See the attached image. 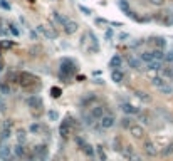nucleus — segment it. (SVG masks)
<instances>
[{"label": "nucleus", "mask_w": 173, "mask_h": 161, "mask_svg": "<svg viewBox=\"0 0 173 161\" xmlns=\"http://www.w3.org/2000/svg\"><path fill=\"white\" fill-rule=\"evenodd\" d=\"M74 72H76V66H74V62L71 59H62V62H61V74H59V77L62 81H69L71 77L74 76Z\"/></svg>", "instance_id": "1"}, {"label": "nucleus", "mask_w": 173, "mask_h": 161, "mask_svg": "<svg viewBox=\"0 0 173 161\" xmlns=\"http://www.w3.org/2000/svg\"><path fill=\"white\" fill-rule=\"evenodd\" d=\"M59 133L61 136H64V138H69L71 133H73V119L71 117H67L66 121H62V124H61L59 128Z\"/></svg>", "instance_id": "2"}, {"label": "nucleus", "mask_w": 173, "mask_h": 161, "mask_svg": "<svg viewBox=\"0 0 173 161\" xmlns=\"http://www.w3.org/2000/svg\"><path fill=\"white\" fill-rule=\"evenodd\" d=\"M37 81L34 77V74H30V72H20L19 74V82L24 86V87H29L30 84H34V82Z\"/></svg>", "instance_id": "3"}, {"label": "nucleus", "mask_w": 173, "mask_h": 161, "mask_svg": "<svg viewBox=\"0 0 173 161\" xmlns=\"http://www.w3.org/2000/svg\"><path fill=\"white\" fill-rule=\"evenodd\" d=\"M0 159L2 161H12L14 159L10 146H2V148H0Z\"/></svg>", "instance_id": "4"}, {"label": "nucleus", "mask_w": 173, "mask_h": 161, "mask_svg": "<svg viewBox=\"0 0 173 161\" xmlns=\"http://www.w3.org/2000/svg\"><path fill=\"white\" fill-rule=\"evenodd\" d=\"M99 123H101V128H103V129H109V128H113V126H114L116 119H114L113 116H103Z\"/></svg>", "instance_id": "5"}, {"label": "nucleus", "mask_w": 173, "mask_h": 161, "mask_svg": "<svg viewBox=\"0 0 173 161\" xmlns=\"http://www.w3.org/2000/svg\"><path fill=\"white\" fill-rule=\"evenodd\" d=\"M34 155H35V158H39V159H45V156H47V146L45 144L35 146L34 148Z\"/></svg>", "instance_id": "6"}, {"label": "nucleus", "mask_w": 173, "mask_h": 161, "mask_svg": "<svg viewBox=\"0 0 173 161\" xmlns=\"http://www.w3.org/2000/svg\"><path fill=\"white\" fill-rule=\"evenodd\" d=\"M109 66L113 67V69H120V67L123 66V59H121V56H120V54H116V56H113V57H111Z\"/></svg>", "instance_id": "7"}, {"label": "nucleus", "mask_w": 173, "mask_h": 161, "mask_svg": "<svg viewBox=\"0 0 173 161\" xmlns=\"http://www.w3.org/2000/svg\"><path fill=\"white\" fill-rule=\"evenodd\" d=\"M121 109H123V113H126V114H138L140 113V109L138 107H135L133 104H128V102H124V104H121Z\"/></svg>", "instance_id": "8"}, {"label": "nucleus", "mask_w": 173, "mask_h": 161, "mask_svg": "<svg viewBox=\"0 0 173 161\" xmlns=\"http://www.w3.org/2000/svg\"><path fill=\"white\" fill-rule=\"evenodd\" d=\"M129 133L133 134V138L141 139V138H143V128H141V126H135V124H133V126L129 128Z\"/></svg>", "instance_id": "9"}, {"label": "nucleus", "mask_w": 173, "mask_h": 161, "mask_svg": "<svg viewBox=\"0 0 173 161\" xmlns=\"http://www.w3.org/2000/svg\"><path fill=\"white\" fill-rule=\"evenodd\" d=\"M91 116H92V119H101L104 116V109L101 106H94L91 109Z\"/></svg>", "instance_id": "10"}, {"label": "nucleus", "mask_w": 173, "mask_h": 161, "mask_svg": "<svg viewBox=\"0 0 173 161\" xmlns=\"http://www.w3.org/2000/svg\"><path fill=\"white\" fill-rule=\"evenodd\" d=\"M27 102H29V106H30V107H37V109H39V107H42V99L39 98V96H32Z\"/></svg>", "instance_id": "11"}, {"label": "nucleus", "mask_w": 173, "mask_h": 161, "mask_svg": "<svg viewBox=\"0 0 173 161\" xmlns=\"http://www.w3.org/2000/svg\"><path fill=\"white\" fill-rule=\"evenodd\" d=\"M128 64H129V67H133V69H136V71L141 69V60L136 59V57H128Z\"/></svg>", "instance_id": "12"}, {"label": "nucleus", "mask_w": 173, "mask_h": 161, "mask_svg": "<svg viewBox=\"0 0 173 161\" xmlns=\"http://www.w3.org/2000/svg\"><path fill=\"white\" fill-rule=\"evenodd\" d=\"M145 151L148 153L150 156H156V153H158L156 148H155V144H153V143H150V141L145 143Z\"/></svg>", "instance_id": "13"}, {"label": "nucleus", "mask_w": 173, "mask_h": 161, "mask_svg": "<svg viewBox=\"0 0 173 161\" xmlns=\"http://www.w3.org/2000/svg\"><path fill=\"white\" fill-rule=\"evenodd\" d=\"M123 72H121L120 69H113V72H111V79H113L114 82H121L123 81Z\"/></svg>", "instance_id": "14"}, {"label": "nucleus", "mask_w": 173, "mask_h": 161, "mask_svg": "<svg viewBox=\"0 0 173 161\" xmlns=\"http://www.w3.org/2000/svg\"><path fill=\"white\" fill-rule=\"evenodd\" d=\"M39 30H41L42 34H44L45 37H47V39H56V37H57V34H56V32H54V30H47V29H45L44 25H39Z\"/></svg>", "instance_id": "15"}, {"label": "nucleus", "mask_w": 173, "mask_h": 161, "mask_svg": "<svg viewBox=\"0 0 173 161\" xmlns=\"http://www.w3.org/2000/svg\"><path fill=\"white\" fill-rule=\"evenodd\" d=\"M64 30H66V34H74V32L77 30V24H76V22H71V20H69V22L64 25Z\"/></svg>", "instance_id": "16"}, {"label": "nucleus", "mask_w": 173, "mask_h": 161, "mask_svg": "<svg viewBox=\"0 0 173 161\" xmlns=\"http://www.w3.org/2000/svg\"><path fill=\"white\" fill-rule=\"evenodd\" d=\"M52 17H54V20H56L57 24H61V25H62V27L66 25L67 22H69V20L66 19V17H64V15H59V13H57V12H54V13H52Z\"/></svg>", "instance_id": "17"}, {"label": "nucleus", "mask_w": 173, "mask_h": 161, "mask_svg": "<svg viewBox=\"0 0 173 161\" xmlns=\"http://www.w3.org/2000/svg\"><path fill=\"white\" fill-rule=\"evenodd\" d=\"M151 84H153L155 87L160 89V87H163V86L167 84V81H165L163 77H158V76H156V77H153V79H151Z\"/></svg>", "instance_id": "18"}, {"label": "nucleus", "mask_w": 173, "mask_h": 161, "mask_svg": "<svg viewBox=\"0 0 173 161\" xmlns=\"http://www.w3.org/2000/svg\"><path fill=\"white\" fill-rule=\"evenodd\" d=\"M148 69L150 71H161L163 69V66H161L160 60H151V62L148 64Z\"/></svg>", "instance_id": "19"}, {"label": "nucleus", "mask_w": 173, "mask_h": 161, "mask_svg": "<svg viewBox=\"0 0 173 161\" xmlns=\"http://www.w3.org/2000/svg\"><path fill=\"white\" fill-rule=\"evenodd\" d=\"M14 153H15L17 158H24V156H25V148L22 144H17L15 148H14Z\"/></svg>", "instance_id": "20"}, {"label": "nucleus", "mask_w": 173, "mask_h": 161, "mask_svg": "<svg viewBox=\"0 0 173 161\" xmlns=\"http://www.w3.org/2000/svg\"><path fill=\"white\" fill-rule=\"evenodd\" d=\"M155 45H156V49L163 51V49L167 47V42H165V39H163V37H156V39H155Z\"/></svg>", "instance_id": "21"}, {"label": "nucleus", "mask_w": 173, "mask_h": 161, "mask_svg": "<svg viewBox=\"0 0 173 161\" xmlns=\"http://www.w3.org/2000/svg\"><path fill=\"white\" fill-rule=\"evenodd\" d=\"M151 56H153V60H160V62H161L165 54H163V51H160V49H155V51L151 52Z\"/></svg>", "instance_id": "22"}, {"label": "nucleus", "mask_w": 173, "mask_h": 161, "mask_svg": "<svg viewBox=\"0 0 173 161\" xmlns=\"http://www.w3.org/2000/svg\"><path fill=\"white\" fill-rule=\"evenodd\" d=\"M140 60H141V62L150 64L151 60H153V56H151V52H143L141 56H140Z\"/></svg>", "instance_id": "23"}, {"label": "nucleus", "mask_w": 173, "mask_h": 161, "mask_svg": "<svg viewBox=\"0 0 173 161\" xmlns=\"http://www.w3.org/2000/svg\"><path fill=\"white\" fill-rule=\"evenodd\" d=\"M161 72H163L165 77H168V79H173V66H170V67H163V69H161Z\"/></svg>", "instance_id": "24"}, {"label": "nucleus", "mask_w": 173, "mask_h": 161, "mask_svg": "<svg viewBox=\"0 0 173 161\" xmlns=\"http://www.w3.org/2000/svg\"><path fill=\"white\" fill-rule=\"evenodd\" d=\"M44 131V128H42V124H39V123H34L30 126V133H35V134H39V133H42Z\"/></svg>", "instance_id": "25"}, {"label": "nucleus", "mask_w": 173, "mask_h": 161, "mask_svg": "<svg viewBox=\"0 0 173 161\" xmlns=\"http://www.w3.org/2000/svg\"><path fill=\"white\" fill-rule=\"evenodd\" d=\"M121 153H123V156L124 158H131L135 153H133V149H131V146H124V148H121Z\"/></svg>", "instance_id": "26"}, {"label": "nucleus", "mask_w": 173, "mask_h": 161, "mask_svg": "<svg viewBox=\"0 0 173 161\" xmlns=\"http://www.w3.org/2000/svg\"><path fill=\"white\" fill-rule=\"evenodd\" d=\"M82 149H84V153L88 156H94V148H92L91 144H88V143H86V144L82 146Z\"/></svg>", "instance_id": "27"}, {"label": "nucleus", "mask_w": 173, "mask_h": 161, "mask_svg": "<svg viewBox=\"0 0 173 161\" xmlns=\"http://www.w3.org/2000/svg\"><path fill=\"white\" fill-rule=\"evenodd\" d=\"M136 96H138L140 99H141V101H145V102H151V98L148 94H146V92H141V91H138L136 92Z\"/></svg>", "instance_id": "28"}, {"label": "nucleus", "mask_w": 173, "mask_h": 161, "mask_svg": "<svg viewBox=\"0 0 173 161\" xmlns=\"http://www.w3.org/2000/svg\"><path fill=\"white\" fill-rule=\"evenodd\" d=\"M17 141H19V144H22V143L25 141V131L24 129L17 131Z\"/></svg>", "instance_id": "29"}, {"label": "nucleus", "mask_w": 173, "mask_h": 161, "mask_svg": "<svg viewBox=\"0 0 173 161\" xmlns=\"http://www.w3.org/2000/svg\"><path fill=\"white\" fill-rule=\"evenodd\" d=\"M163 60H165L167 64H170V66H173V51L168 52V54H165V56H163Z\"/></svg>", "instance_id": "30"}, {"label": "nucleus", "mask_w": 173, "mask_h": 161, "mask_svg": "<svg viewBox=\"0 0 173 161\" xmlns=\"http://www.w3.org/2000/svg\"><path fill=\"white\" fill-rule=\"evenodd\" d=\"M47 117H49V121H57L59 119V113H57V111H49Z\"/></svg>", "instance_id": "31"}, {"label": "nucleus", "mask_w": 173, "mask_h": 161, "mask_svg": "<svg viewBox=\"0 0 173 161\" xmlns=\"http://www.w3.org/2000/svg\"><path fill=\"white\" fill-rule=\"evenodd\" d=\"M10 138V129H2V133H0V141H5V139Z\"/></svg>", "instance_id": "32"}, {"label": "nucleus", "mask_w": 173, "mask_h": 161, "mask_svg": "<svg viewBox=\"0 0 173 161\" xmlns=\"http://www.w3.org/2000/svg\"><path fill=\"white\" fill-rule=\"evenodd\" d=\"M160 91L163 92V94H171V92H173V87H171V86H168V84H165L163 87H160Z\"/></svg>", "instance_id": "33"}, {"label": "nucleus", "mask_w": 173, "mask_h": 161, "mask_svg": "<svg viewBox=\"0 0 173 161\" xmlns=\"http://www.w3.org/2000/svg\"><path fill=\"white\" fill-rule=\"evenodd\" d=\"M121 124H123V128H131L133 126V119H131V117H124Z\"/></svg>", "instance_id": "34"}, {"label": "nucleus", "mask_w": 173, "mask_h": 161, "mask_svg": "<svg viewBox=\"0 0 173 161\" xmlns=\"http://www.w3.org/2000/svg\"><path fill=\"white\" fill-rule=\"evenodd\" d=\"M161 153H163L165 156H168V155H170V153H173V144L167 146V148H165V149H163V151H161Z\"/></svg>", "instance_id": "35"}, {"label": "nucleus", "mask_w": 173, "mask_h": 161, "mask_svg": "<svg viewBox=\"0 0 173 161\" xmlns=\"http://www.w3.org/2000/svg\"><path fill=\"white\" fill-rule=\"evenodd\" d=\"M0 91H2L3 94H9V92H10V87H9L7 84H0Z\"/></svg>", "instance_id": "36"}, {"label": "nucleus", "mask_w": 173, "mask_h": 161, "mask_svg": "<svg viewBox=\"0 0 173 161\" xmlns=\"http://www.w3.org/2000/svg\"><path fill=\"white\" fill-rule=\"evenodd\" d=\"M50 92H52L54 98H59V96H61V89L59 87H52V89H50Z\"/></svg>", "instance_id": "37"}, {"label": "nucleus", "mask_w": 173, "mask_h": 161, "mask_svg": "<svg viewBox=\"0 0 173 161\" xmlns=\"http://www.w3.org/2000/svg\"><path fill=\"white\" fill-rule=\"evenodd\" d=\"M12 126H14L12 121H5V123H3V126H2V129H12Z\"/></svg>", "instance_id": "38"}, {"label": "nucleus", "mask_w": 173, "mask_h": 161, "mask_svg": "<svg viewBox=\"0 0 173 161\" xmlns=\"http://www.w3.org/2000/svg\"><path fill=\"white\" fill-rule=\"evenodd\" d=\"M98 155H99L101 161H106V155H104V151L101 149V146H98Z\"/></svg>", "instance_id": "39"}, {"label": "nucleus", "mask_w": 173, "mask_h": 161, "mask_svg": "<svg viewBox=\"0 0 173 161\" xmlns=\"http://www.w3.org/2000/svg\"><path fill=\"white\" fill-rule=\"evenodd\" d=\"M10 32H12V34L15 35V37H19V34H20V32H19V29H17L15 25H14V24L10 25Z\"/></svg>", "instance_id": "40"}, {"label": "nucleus", "mask_w": 173, "mask_h": 161, "mask_svg": "<svg viewBox=\"0 0 173 161\" xmlns=\"http://www.w3.org/2000/svg\"><path fill=\"white\" fill-rule=\"evenodd\" d=\"M79 10H81V12L84 13V15H89V13H91V10H89V9H86L84 5H79Z\"/></svg>", "instance_id": "41"}, {"label": "nucleus", "mask_w": 173, "mask_h": 161, "mask_svg": "<svg viewBox=\"0 0 173 161\" xmlns=\"http://www.w3.org/2000/svg\"><path fill=\"white\" fill-rule=\"evenodd\" d=\"M150 2L153 3V5H158V7H160V5H163V3H165V0H150Z\"/></svg>", "instance_id": "42"}, {"label": "nucleus", "mask_w": 173, "mask_h": 161, "mask_svg": "<svg viewBox=\"0 0 173 161\" xmlns=\"http://www.w3.org/2000/svg\"><path fill=\"white\" fill-rule=\"evenodd\" d=\"M84 119H86V123H88V124H92V116H91V114H89V116H88V114H84Z\"/></svg>", "instance_id": "43"}, {"label": "nucleus", "mask_w": 173, "mask_h": 161, "mask_svg": "<svg viewBox=\"0 0 173 161\" xmlns=\"http://www.w3.org/2000/svg\"><path fill=\"white\" fill-rule=\"evenodd\" d=\"M76 143H77V144L81 146V148H82V146L86 144V143H84V139H82V138H76Z\"/></svg>", "instance_id": "44"}, {"label": "nucleus", "mask_w": 173, "mask_h": 161, "mask_svg": "<svg viewBox=\"0 0 173 161\" xmlns=\"http://www.w3.org/2000/svg\"><path fill=\"white\" fill-rule=\"evenodd\" d=\"M0 7H3V9H7V10L10 9V5H9L7 2H3V0H0Z\"/></svg>", "instance_id": "45"}, {"label": "nucleus", "mask_w": 173, "mask_h": 161, "mask_svg": "<svg viewBox=\"0 0 173 161\" xmlns=\"http://www.w3.org/2000/svg\"><path fill=\"white\" fill-rule=\"evenodd\" d=\"M0 47H12V42H2V44H0Z\"/></svg>", "instance_id": "46"}, {"label": "nucleus", "mask_w": 173, "mask_h": 161, "mask_svg": "<svg viewBox=\"0 0 173 161\" xmlns=\"http://www.w3.org/2000/svg\"><path fill=\"white\" fill-rule=\"evenodd\" d=\"M96 24H98V25H104L106 20H104V19H96Z\"/></svg>", "instance_id": "47"}, {"label": "nucleus", "mask_w": 173, "mask_h": 161, "mask_svg": "<svg viewBox=\"0 0 173 161\" xmlns=\"http://www.w3.org/2000/svg\"><path fill=\"white\" fill-rule=\"evenodd\" d=\"M141 119L145 121V124H150V117L146 116V114H143V116H141Z\"/></svg>", "instance_id": "48"}, {"label": "nucleus", "mask_w": 173, "mask_h": 161, "mask_svg": "<svg viewBox=\"0 0 173 161\" xmlns=\"http://www.w3.org/2000/svg\"><path fill=\"white\" fill-rule=\"evenodd\" d=\"M0 35H9V30H7V29H2V27H0Z\"/></svg>", "instance_id": "49"}, {"label": "nucleus", "mask_w": 173, "mask_h": 161, "mask_svg": "<svg viewBox=\"0 0 173 161\" xmlns=\"http://www.w3.org/2000/svg\"><path fill=\"white\" fill-rule=\"evenodd\" d=\"M129 161H141V159H140V156H138V155H133L131 158H129Z\"/></svg>", "instance_id": "50"}, {"label": "nucleus", "mask_w": 173, "mask_h": 161, "mask_svg": "<svg viewBox=\"0 0 173 161\" xmlns=\"http://www.w3.org/2000/svg\"><path fill=\"white\" fill-rule=\"evenodd\" d=\"M111 37H113V32L108 30V32H106V40H111Z\"/></svg>", "instance_id": "51"}, {"label": "nucleus", "mask_w": 173, "mask_h": 161, "mask_svg": "<svg viewBox=\"0 0 173 161\" xmlns=\"http://www.w3.org/2000/svg\"><path fill=\"white\" fill-rule=\"evenodd\" d=\"M120 39H121V40H124V39H128V34H121V35H120Z\"/></svg>", "instance_id": "52"}, {"label": "nucleus", "mask_w": 173, "mask_h": 161, "mask_svg": "<svg viewBox=\"0 0 173 161\" xmlns=\"http://www.w3.org/2000/svg\"><path fill=\"white\" fill-rule=\"evenodd\" d=\"M167 22H168V24H173V13H171V15H170V19H168V20H167Z\"/></svg>", "instance_id": "53"}, {"label": "nucleus", "mask_w": 173, "mask_h": 161, "mask_svg": "<svg viewBox=\"0 0 173 161\" xmlns=\"http://www.w3.org/2000/svg\"><path fill=\"white\" fill-rule=\"evenodd\" d=\"M2 69H3V62L0 60V71H2Z\"/></svg>", "instance_id": "54"}, {"label": "nucleus", "mask_w": 173, "mask_h": 161, "mask_svg": "<svg viewBox=\"0 0 173 161\" xmlns=\"http://www.w3.org/2000/svg\"><path fill=\"white\" fill-rule=\"evenodd\" d=\"M0 25H2V19H0Z\"/></svg>", "instance_id": "55"}, {"label": "nucleus", "mask_w": 173, "mask_h": 161, "mask_svg": "<svg viewBox=\"0 0 173 161\" xmlns=\"http://www.w3.org/2000/svg\"><path fill=\"white\" fill-rule=\"evenodd\" d=\"M54 2H57V0H54Z\"/></svg>", "instance_id": "56"}]
</instances>
